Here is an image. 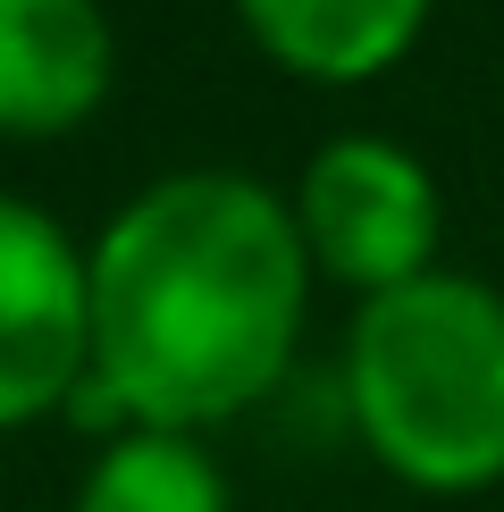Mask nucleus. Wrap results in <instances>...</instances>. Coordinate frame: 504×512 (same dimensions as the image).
I'll use <instances>...</instances> for the list:
<instances>
[{
    "label": "nucleus",
    "mask_w": 504,
    "mask_h": 512,
    "mask_svg": "<svg viewBox=\"0 0 504 512\" xmlns=\"http://www.w3.org/2000/svg\"><path fill=\"white\" fill-rule=\"evenodd\" d=\"M294 202L244 168L143 185L93 244V378L135 429L202 437L278 395L311 311Z\"/></svg>",
    "instance_id": "nucleus-1"
},
{
    "label": "nucleus",
    "mask_w": 504,
    "mask_h": 512,
    "mask_svg": "<svg viewBox=\"0 0 504 512\" xmlns=\"http://www.w3.org/2000/svg\"><path fill=\"white\" fill-rule=\"evenodd\" d=\"M345 412L378 471L420 496L504 487V294L429 269L362 303L345 336Z\"/></svg>",
    "instance_id": "nucleus-2"
},
{
    "label": "nucleus",
    "mask_w": 504,
    "mask_h": 512,
    "mask_svg": "<svg viewBox=\"0 0 504 512\" xmlns=\"http://www.w3.org/2000/svg\"><path fill=\"white\" fill-rule=\"evenodd\" d=\"M286 202H294L311 269L336 277V286H353L362 303H378V294H395V286H412V277L437 269V236H446L437 177L387 135L320 143Z\"/></svg>",
    "instance_id": "nucleus-3"
},
{
    "label": "nucleus",
    "mask_w": 504,
    "mask_h": 512,
    "mask_svg": "<svg viewBox=\"0 0 504 512\" xmlns=\"http://www.w3.org/2000/svg\"><path fill=\"white\" fill-rule=\"evenodd\" d=\"M93 378V252L51 210L0 194V437L68 412Z\"/></svg>",
    "instance_id": "nucleus-4"
},
{
    "label": "nucleus",
    "mask_w": 504,
    "mask_h": 512,
    "mask_svg": "<svg viewBox=\"0 0 504 512\" xmlns=\"http://www.w3.org/2000/svg\"><path fill=\"white\" fill-rule=\"evenodd\" d=\"M118 34L101 0H0V135L59 143L110 101Z\"/></svg>",
    "instance_id": "nucleus-5"
},
{
    "label": "nucleus",
    "mask_w": 504,
    "mask_h": 512,
    "mask_svg": "<svg viewBox=\"0 0 504 512\" xmlns=\"http://www.w3.org/2000/svg\"><path fill=\"white\" fill-rule=\"evenodd\" d=\"M269 68L303 84H370L420 42L429 0H236Z\"/></svg>",
    "instance_id": "nucleus-6"
},
{
    "label": "nucleus",
    "mask_w": 504,
    "mask_h": 512,
    "mask_svg": "<svg viewBox=\"0 0 504 512\" xmlns=\"http://www.w3.org/2000/svg\"><path fill=\"white\" fill-rule=\"evenodd\" d=\"M68 512H236L219 462L202 454V437L177 429H126L93 454Z\"/></svg>",
    "instance_id": "nucleus-7"
}]
</instances>
